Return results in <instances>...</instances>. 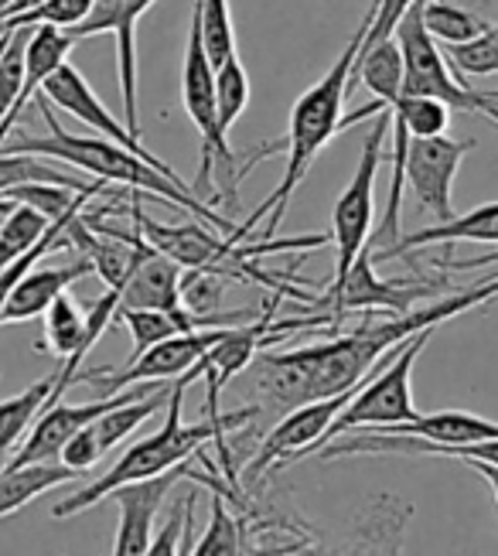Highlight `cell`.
Here are the masks:
<instances>
[{"label":"cell","mask_w":498,"mask_h":556,"mask_svg":"<svg viewBox=\"0 0 498 556\" xmlns=\"http://www.w3.org/2000/svg\"><path fill=\"white\" fill-rule=\"evenodd\" d=\"M41 96L49 100L52 106H59V110H65L68 116H76L79 124H86V127H92L97 134H103L106 140H113V143H120V148H127V151H133L137 157H144V161H151V164H157V167H168L164 161H157L148 148H144V140L140 137H133L130 130H127V124H120L106 106H103V100L97 92H92V86L82 79V72L76 68V65H62V68H55L49 79H44V86H41Z\"/></svg>","instance_id":"obj_14"},{"label":"cell","mask_w":498,"mask_h":556,"mask_svg":"<svg viewBox=\"0 0 498 556\" xmlns=\"http://www.w3.org/2000/svg\"><path fill=\"white\" fill-rule=\"evenodd\" d=\"M431 243H498V202L478 205L464 215H455L447 223H434L426 229H417L410 236H399V243L386 253H379V260H396V256H407L420 247H431Z\"/></svg>","instance_id":"obj_18"},{"label":"cell","mask_w":498,"mask_h":556,"mask_svg":"<svg viewBox=\"0 0 498 556\" xmlns=\"http://www.w3.org/2000/svg\"><path fill=\"white\" fill-rule=\"evenodd\" d=\"M491 263H498V250L485 253L478 260H468V263H450V267H455V270H478V267H491Z\"/></svg>","instance_id":"obj_35"},{"label":"cell","mask_w":498,"mask_h":556,"mask_svg":"<svg viewBox=\"0 0 498 556\" xmlns=\"http://www.w3.org/2000/svg\"><path fill=\"white\" fill-rule=\"evenodd\" d=\"M195 11L202 17V38H205V52L212 65H222L226 59L240 55L235 48V31H232V11L229 0H195Z\"/></svg>","instance_id":"obj_30"},{"label":"cell","mask_w":498,"mask_h":556,"mask_svg":"<svg viewBox=\"0 0 498 556\" xmlns=\"http://www.w3.org/2000/svg\"><path fill=\"white\" fill-rule=\"evenodd\" d=\"M44 124H49V134L44 137H17V140H4L0 143V154H31V157H44V161H62L73 164L79 172L92 175L97 181L106 185H127L130 191H144V195H154L161 202H171L181 212L199 215L202 223H208L212 229H219L222 236H232L235 243H243L240 226H232L226 215H219L212 205H205L202 199H195V191L188 188L175 167H157L144 157H137L133 151L120 148L106 137H79L59 127V119L52 113V103L38 96Z\"/></svg>","instance_id":"obj_1"},{"label":"cell","mask_w":498,"mask_h":556,"mask_svg":"<svg viewBox=\"0 0 498 556\" xmlns=\"http://www.w3.org/2000/svg\"><path fill=\"white\" fill-rule=\"evenodd\" d=\"M375 4V17H372V24H369V31H366V38H362V48L359 52H369V48H375L379 41H386V38H393V31H396V24L403 21V14H407L417 0H372Z\"/></svg>","instance_id":"obj_33"},{"label":"cell","mask_w":498,"mask_h":556,"mask_svg":"<svg viewBox=\"0 0 498 556\" xmlns=\"http://www.w3.org/2000/svg\"><path fill=\"white\" fill-rule=\"evenodd\" d=\"M120 307L127 311H178L181 307V267L154 247L140 256L133 274L120 287Z\"/></svg>","instance_id":"obj_16"},{"label":"cell","mask_w":498,"mask_h":556,"mask_svg":"<svg viewBox=\"0 0 498 556\" xmlns=\"http://www.w3.org/2000/svg\"><path fill=\"white\" fill-rule=\"evenodd\" d=\"M92 274V263L79 256L76 263H62V267H35L17 280L11 290V298L4 304V321L0 325H17V321H31L38 314H44L55 298H62L76 280Z\"/></svg>","instance_id":"obj_15"},{"label":"cell","mask_w":498,"mask_h":556,"mask_svg":"<svg viewBox=\"0 0 498 556\" xmlns=\"http://www.w3.org/2000/svg\"><path fill=\"white\" fill-rule=\"evenodd\" d=\"M386 119H390V113L375 116V127L369 130V137L362 143V157L355 164V175H352L348 188L339 195L335 212H331V243H335V277H331V287H339L348 277L355 260H359V253L372 239L375 175H379V164H383Z\"/></svg>","instance_id":"obj_6"},{"label":"cell","mask_w":498,"mask_h":556,"mask_svg":"<svg viewBox=\"0 0 498 556\" xmlns=\"http://www.w3.org/2000/svg\"><path fill=\"white\" fill-rule=\"evenodd\" d=\"M478 113H482V116H488L491 124H498V103H488L482 92H478Z\"/></svg>","instance_id":"obj_37"},{"label":"cell","mask_w":498,"mask_h":556,"mask_svg":"<svg viewBox=\"0 0 498 556\" xmlns=\"http://www.w3.org/2000/svg\"><path fill=\"white\" fill-rule=\"evenodd\" d=\"M184 390L188 379H175L171 382V396H168V420L161 424V430H154L151 438H140L137 444H130L120 462H116L103 478H92L89 485H82L79 492H73L65 502L52 505V519H73L82 509H92L97 502L110 498L113 489L130 485V481H144V478H157L164 471H171L178 465H184L192 454H202L205 444H222V433L235 430L250 420L259 417V406H243L232 409L222 420H202V424H184L181 420V403H184Z\"/></svg>","instance_id":"obj_3"},{"label":"cell","mask_w":498,"mask_h":556,"mask_svg":"<svg viewBox=\"0 0 498 556\" xmlns=\"http://www.w3.org/2000/svg\"><path fill=\"white\" fill-rule=\"evenodd\" d=\"M181 103L188 119L195 124L202 140V161H199V178H195V199H208V181L219 175V185H226V205H240V181H243V164L232 154L229 137L219 130V103H216V65H212L202 38V17L192 11V28H188L184 45V62H181ZM208 205V202H205Z\"/></svg>","instance_id":"obj_4"},{"label":"cell","mask_w":498,"mask_h":556,"mask_svg":"<svg viewBox=\"0 0 498 556\" xmlns=\"http://www.w3.org/2000/svg\"><path fill=\"white\" fill-rule=\"evenodd\" d=\"M372 17H375V4H369L366 17L359 24V31L348 38V45L342 48V55L331 62V68L324 72V76L307 92L297 96V103L291 110L288 137H283V148H288V167H283V178L273 188V195L240 226L243 236H250L259 219H267L264 239H273L277 226L283 223V212H288L294 191L301 188L307 172H311L315 157L321 154L324 143L342 130V106H345V96H348V86H352L355 55H359L362 38L369 31Z\"/></svg>","instance_id":"obj_2"},{"label":"cell","mask_w":498,"mask_h":556,"mask_svg":"<svg viewBox=\"0 0 498 556\" xmlns=\"http://www.w3.org/2000/svg\"><path fill=\"white\" fill-rule=\"evenodd\" d=\"M474 471H478L485 481H488V485H491V492H495V505H498V468H491V465H482V462H468Z\"/></svg>","instance_id":"obj_34"},{"label":"cell","mask_w":498,"mask_h":556,"mask_svg":"<svg viewBox=\"0 0 498 556\" xmlns=\"http://www.w3.org/2000/svg\"><path fill=\"white\" fill-rule=\"evenodd\" d=\"M188 556H243V529L229 513L226 495L219 489H212V513L208 526L199 543H192Z\"/></svg>","instance_id":"obj_26"},{"label":"cell","mask_w":498,"mask_h":556,"mask_svg":"<svg viewBox=\"0 0 498 556\" xmlns=\"http://www.w3.org/2000/svg\"><path fill=\"white\" fill-rule=\"evenodd\" d=\"M216 103H219V130L229 137L232 124L250 106V76H246L240 55L226 59L216 68Z\"/></svg>","instance_id":"obj_29"},{"label":"cell","mask_w":498,"mask_h":556,"mask_svg":"<svg viewBox=\"0 0 498 556\" xmlns=\"http://www.w3.org/2000/svg\"><path fill=\"white\" fill-rule=\"evenodd\" d=\"M399 52H403V92L399 96H431L450 110L478 113V92L468 89L440 55L437 41L423 28V0L403 14V21L393 31Z\"/></svg>","instance_id":"obj_7"},{"label":"cell","mask_w":498,"mask_h":556,"mask_svg":"<svg viewBox=\"0 0 498 556\" xmlns=\"http://www.w3.org/2000/svg\"><path fill=\"white\" fill-rule=\"evenodd\" d=\"M73 45H76V38L68 31H62V28H52V24H41V28H35V35L28 38V52H25V89H21V100L14 103L8 119L0 124V143L8 140L11 127L21 119V113L28 110V103L41 96L44 79L68 62Z\"/></svg>","instance_id":"obj_17"},{"label":"cell","mask_w":498,"mask_h":556,"mask_svg":"<svg viewBox=\"0 0 498 556\" xmlns=\"http://www.w3.org/2000/svg\"><path fill=\"white\" fill-rule=\"evenodd\" d=\"M168 396H171V386L168 390H161V393H154V396H148V400H133V403H120L116 409H110V414H103L97 424H89L92 427V433H97V444H100V451L103 454H110L113 447H120L130 433L140 427V424H148L157 409L168 403Z\"/></svg>","instance_id":"obj_25"},{"label":"cell","mask_w":498,"mask_h":556,"mask_svg":"<svg viewBox=\"0 0 498 556\" xmlns=\"http://www.w3.org/2000/svg\"><path fill=\"white\" fill-rule=\"evenodd\" d=\"M4 465H8V457H0V471H4Z\"/></svg>","instance_id":"obj_41"},{"label":"cell","mask_w":498,"mask_h":556,"mask_svg":"<svg viewBox=\"0 0 498 556\" xmlns=\"http://www.w3.org/2000/svg\"><path fill=\"white\" fill-rule=\"evenodd\" d=\"M450 65L458 68V76H495L498 72V24L491 31L471 38L464 45L444 48Z\"/></svg>","instance_id":"obj_31"},{"label":"cell","mask_w":498,"mask_h":556,"mask_svg":"<svg viewBox=\"0 0 498 556\" xmlns=\"http://www.w3.org/2000/svg\"><path fill=\"white\" fill-rule=\"evenodd\" d=\"M280 556H335V553H328V549H321V546H311V543H297L294 549L280 553Z\"/></svg>","instance_id":"obj_36"},{"label":"cell","mask_w":498,"mask_h":556,"mask_svg":"<svg viewBox=\"0 0 498 556\" xmlns=\"http://www.w3.org/2000/svg\"><path fill=\"white\" fill-rule=\"evenodd\" d=\"M393 127H403L413 140L423 137H440L450 127V106L431 96H399V103L393 106Z\"/></svg>","instance_id":"obj_27"},{"label":"cell","mask_w":498,"mask_h":556,"mask_svg":"<svg viewBox=\"0 0 498 556\" xmlns=\"http://www.w3.org/2000/svg\"><path fill=\"white\" fill-rule=\"evenodd\" d=\"M423 28L431 31L434 41L444 45H464L471 38H478L491 31L495 24L485 21L482 14H474L468 8L450 4V0H423Z\"/></svg>","instance_id":"obj_24"},{"label":"cell","mask_w":498,"mask_h":556,"mask_svg":"<svg viewBox=\"0 0 498 556\" xmlns=\"http://www.w3.org/2000/svg\"><path fill=\"white\" fill-rule=\"evenodd\" d=\"M116 318H120L133 338V352L127 362L140 358L148 349L168 342L175 334H188V331H205V321L195 318L192 311L184 304L178 311H127V307H116Z\"/></svg>","instance_id":"obj_21"},{"label":"cell","mask_w":498,"mask_h":556,"mask_svg":"<svg viewBox=\"0 0 498 556\" xmlns=\"http://www.w3.org/2000/svg\"><path fill=\"white\" fill-rule=\"evenodd\" d=\"M355 393L345 396H331V400H318V403H304L297 409H291L288 417H280L273 424V430L259 441L253 462L246 468V481H256L264 471L280 468V465H291L304 454H315L321 438L328 433L331 420L342 414V406L352 400Z\"/></svg>","instance_id":"obj_11"},{"label":"cell","mask_w":498,"mask_h":556,"mask_svg":"<svg viewBox=\"0 0 498 556\" xmlns=\"http://www.w3.org/2000/svg\"><path fill=\"white\" fill-rule=\"evenodd\" d=\"M8 4H14V0H0V11H4Z\"/></svg>","instance_id":"obj_40"},{"label":"cell","mask_w":498,"mask_h":556,"mask_svg":"<svg viewBox=\"0 0 498 556\" xmlns=\"http://www.w3.org/2000/svg\"><path fill=\"white\" fill-rule=\"evenodd\" d=\"M161 390H168V382H140V386H130V390H124V393L100 396V400H89V403H55L35 420V430L28 433V441L8 457V465L21 468V465L59 462L65 444L73 441L79 430H86L89 424H97L103 414H110V409H116L120 403L148 400V396H154Z\"/></svg>","instance_id":"obj_8"},{"label":"cell","mask_w":498,"mask_h":556,"mask_svg":"<svg viewBox=\"0 0 498 556\" xmlns=\"http://www.w3.org/2000/svg\"><path fill=\"white\" fill-rule=\"evenodd\" d=\"M73 478H86V475L62 462H41V465H21V468L4 465V471H0V519L21 513L31 498L65 485V481H73Z\"/></svg>","instance_id":"obj_19"},{"label":"cell","mask_w":498,"mask_h":556,"mask_svg":"<svg viewBox=\"0 0 498 556\" xmlns=\"http://www.w3.org/2000/svg\"><path fill=\"white\" fill-rule=\"evenodd\" d=\"M21 185H62L73 191H97V188H110L106 181H82L76 175H65L59 167L44 164V157H31V154H0V195L21 188Z\"/></svg>","instance_id":"obj_23"},{"label":"cell","mask_w":498,"mask_h":556,"mask_svg":"<svg viewBox=\"0 0 498 556\" xmlns=\"http://www.w3.org/2000/svg\"><path fill=\"white\" fill-rule=\"evenodd\" d=\"M362 79V86L375 96V103L383 113H393V106L399 103L403 92V52L396 38L379 41L369 52L355 55V68H352V86ZM348 86V92H352Z\"/></svg>","instance_id":"obj_20"},{"label":"cell","mask_w":498,"mask_h":556,"mask_svg":"<svg viewBox=\"0 0 498 556\" xmlns=\"http://www.w3.org/2000/svg\"><path fill=\"white\" fill-rule=\"evenodd\" d=\"M426 294H434V283L417 280H379L372 270V247H366L355 260V267L339 287H328V294L315 304L324 307L331 318H342L348 311H386V314H407Z\"/></svg>","instance_id":"obj_12"},{"label":"cell","mask_w":498,"mask_h":556,"mask_svg":"<svg viewBox=\"0 0 498 556\" xmlns=\"http://www.w3.org/2000/svg\"><path fill=\"white\" fill-rule=\"evenodd\" d=\"M157 0H92V11L82 24H76L73 38H116V68H120V92H124V124L133 137H140L137 116V21L144 17ZM144 140V137H140Z\"/></svg>","instance_id":"obj_9"},{"label":"cell","mask_w":498,"mask_h":556,"mask_svg":"<svg viewBox=\"0 0 498 556\" xmlns=\"http://www.w3.org/2000/svg\"><path fill=\"white\" fill-rule=\"evenodd\" d=\"M188 526H192V498H181L171 509V516L164 519V526L154 533L144 556H181V540L188 536L184 533Z\"/></svg>","instance_id":"obj_32"},{"label":"cell","mask_w":498,"mask_h":556,"mask_svg":"<svg viewBox=\"0 0 498 556\" xmlns=\"http://www.w3.org/2000/svg\"><path fill=\"white\" fill-rule=\"evenodd\" d=\"M49 229H52V223L44 219L41 212H35L28 205H17L14 215L4 223V229H0V270L11 267V263L21 260L25 253H31Z\"/></svg>","instance_id":"obj_28"},{"label":"cell","mask_w":498,"mask_h":556,"mask_svg":"<svg viewBox=\"0 0 498 556\" xmlns=\"http://www.w3.org/2000/svg\"><path fill=\"white\" fill-rule=\"evenodd\" d=\"M181 478H195V468L178 465L157 478L130 481V485L110 492V498L120 505V529H116L113 556H144V549L154 540V522H157L161 505L168 502L171 489Z\"/></svg>","instance_id":"obj_13"},{"label":"cell","mask_w":498,"mask_h":556,"mask_svg":"<svg viewBox=\"0 0 498 556\" xmlns=\"http://www.w3.org/2000/svg\"><path fill=\"white\" fill-rule=\"evenodd\" d=\"M55 390V372L38 379L35 386H28L25 393H17L11 400H0V457H11L17 441L31 430V424L49 409Z\"/></svg>","instance_id":"obj_22"},{"label":"cell","mask_w":498,"mask_h":556,"mask_svg":"<svg viewBox=\"0 0 498 556\" xmlns=\"http://www.w3.org/2000/svg\"><path fill=\"white\" fill-rule=\"evenodd\" d=\"M14 208H17V202H11V199L0 195V229H4V223L14 215Z\"/></svg>","instance_id":"obj_38"},{"label":"cell","mask_w":498,"mask_h":556,"mask_svg":"<svg viewBox=\"0 0 498 556\" xmlns=\"http://www.w3.org/2000/svg\"><path fill=\"white\" fill-rule=\"evenodd\" d=\"M474 148V140H455V137H423L410 140L407 154V188L423 212H431L437 223L455 219V205H450V188H455L458 167Z\"/></svg>","instance_id":"obj_10"},{"label":"cell","mask_w":498,"mask_h":556,"mask_svg":"<svg viewBox=\"0 0 498 556\" xmlns=\"http://www.w3.org/2000/svg\"><path fill=\"white\" fill-rule=\"evenodd\" d=\"M482 96H485L488 103H498V89H495V92H482Z\"/></svg>","instance_id":"obj_39"},{"label":"cell","mask_w":498,"mask_h":556,"mask_svg":"<svg viewBox=\"0 0 498 556\" xmlns=\"http://www.w3.org/2000/svg\"><path fill=\"white\" fill-rule=\"evenodd\" d=\"M434 338V328L417 331L413 338H407L403 345L390 349L375 366L362 376L355 396L342 406V414L331 420L328 433L321 438L318 451L324 444H331L342 433H355V430H375V427H390V424H410L420 417V409L413 406V393H410V372L417 366L420 352L426 349V342ZM315 451V454H318Z\"/></svg>","instance_id":"obj_5"}]
</instances>
